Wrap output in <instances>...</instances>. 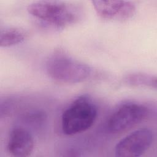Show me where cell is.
<instances>
[{
	"mask_svg": "<svg viewBox=\"0 0 157 157\" xmlns=\"http://www.w3.org/2000/svg\"><path fill=\"white\" fill-rule=\"evenodd\" d=\"M34 140L31 133L22 127H15L9 134L7 151L14 157H26L32 153Z\"/></svg>",
	"mask_w": 157,
	"mask_h": 157,
	"instance_id": "cell-7",
	"label": "cell"
},
{
	"mask_svg": "<svg viewBox=\"0 0 157 157\" xmlns=\"http://www.w3.org/2000/svg\"><path fill=\"white\" fill-rule=\"evenodd\" d=\"M97 113V107L91 99L86 96L78 97L62 115L63 132L74 135L85 131L94 124Z\"/></svg>",
	"mask_w": 157,
	"mask_h": 157,
	"instance_id": "cell-3",
	"label": "cell"
},
{
	"mask_svg": "<svg viewBox=\"0 0 157 157\" xmlns=\"http://www.w3.org/2000/svg\"><path fill=\"white\" fill-rule=\"evenodd\" d=\"M148 114L145 105L127 102L120 105L110 115L107 121L108 129L112 132L124 131L143 121Z\"/></svg>",
	"mask_w": 157,
	"mask_h": 157,
	"instance_id": "cell-4",
	"label": "cell"
},
{
	"mask_svg": "<svg viewBox=\"0 0 157 157\" xmlns=\"http://www.w3.org/2000/svg\"><path fill=\"white\" fill-rule=\"evenodd\" d=\"M91 2L96 13L105 20L125 21L136 13V6L131 1H92Z\"/></svg>",
	"mask_w": 157,
	"mask_h": 157,
	"instance_id": "cell-6",
	"label": "cell"
},
{
	"mask_svg": "<svg viewBox=\"0 0 157 157\" xmlns=\"http://www.w3.org/2000/svg\"><path fill=\"white\" fill-rule=\"evenodd\" d=\"M26 38L25 33L16 28H8L1 30L0 34V46L9 47L22 42Z\"/></svg>",
	"mask_w": 157,
	"mask_h": 157,
	"instance_id": "cell-9",
	"label": "cell"
},
{
	"mask_svg": "<svg viewBox=\"0 0 157 157\" xmlns=\"http://www.w3.org/2000/svg\"><path fill=\"white\" fill-rule=\"evenodd\" d=\"M27 10L34 18L56 29L76 23L79 9L74 4L58 1H39L29 4Z\"/></svg>",
	"mask_w": 157,
	"mask_h": 157,
	"instance_id": "cell-1",
	"label": "cell"
},
{
	"mask_svg": "<svg viewBox=\"0 0 157 157\" xmlns=\"http://www.w3.org/2000/svg\"><path fill=\"white\" fill-rule=\"evenodd\" d=\"M46 71L52 79L66 83H77L88 79L91 67L69 55L58 52L52 55L45 65Z\"/></svg>",
	"mask_w": 157,
	"mask_h": 157,
	"instance_id": "cell-2",
	"label": "cell"
},
{
	"mask_svg": "<svg viewBox=\"0 0 157 157\" xmlns=\"http://www.w3.org/2000/svg\"><path fill=\"white\" fill-rule=\"evenodd\" d=\"M153 133L148 128L137 129L120 140L115 146V153L118 157H138L151 146Z\"/></svg>",
	"mask_w": 157,
	"mask_h": 157,
	"instance_id": "cell-5",
	"label": "cell"
},
{
	"mask_svg": "<svg viewBox=\"0 0 157 157\" xmlns=\"http://www.w3.org/2000/svg\"><path fill=\"white\" fill-rule=\"evenodd\" d=\"M123 82L131 86L146 87L154 89H156L157 86V78L156 76L142 72L128 74L124 77Z\"/></svg>",
	"mask_w": 157,
	"mask_h": 157,
	"instance_id": "cell-8",
	"label": "cell"
}]
</instances>
